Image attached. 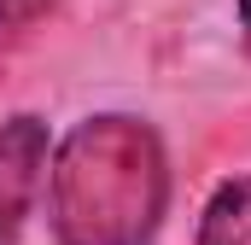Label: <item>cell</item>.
<instances>
[{
  "mask_svg": "<svg viewBox=\"0 0 251 245\" xmlns=\"http://www.w3.org/2000/svg\"><path fill=\"white\" fill-rule=\"evenodd\" d=\"M59 0H0V47H12L18 35H29Z\"/></svg>",
  "mask_w": 251,
  "mask_h": 245,
  "instance_id": "4",
  "label": "cell"
},
{
  "mask_svg": "<svg viewBox=\"0 0 251 245\" xmlns=\"http://www.w3.org/2000/svg\"><path fill=\"white\" fill-rule=\"evenodd\" d=\"M240 29H246V47H251V0H240Z\"/></svg>",
  "mask_w": 251,
  "mask_h": 245,
  "instance_id": "5",
  "label": "cell"
},
{
  "mask_svg": "<svg viewBox=\"0 0 251 245\" xmlns=\"http://www.w3.org/2000/svg\"><path fill=\"white\" fill-rule=\"evenodd\" d=\"M41 175H47V122L18 111L0 122V245L24 240Z\"/></svg>",
  "mask_w": 251,
  "mask_h": 245,
  "instance_id": "2",
  "label": "cell"
},
{
  "mask_svg": "<svg viewBox=\"0 0 251 245\" xmlns=\"http://www.w3.org/2000/svg\"><path fill=\"white\" fill-rule=\"evenodd\" d=\"M193 245H251V175H228L210 193Z\"/></svg>",
  "mask_w": 251,
  "mask_h": 245,
  "instance_id": "3",
  "label": "cell"
},
{
  "mask_svg": "<svg viewBox=\"0 0 251 245\" xmlns=\"http://www.w3.org/2000/svg\"><path fill=\"white\" fill-rule=\"evenodd\" d=\"M170 210V158L146 117H82L47 158V222L59 245H146Z\"/></svg>",
  "mask_w": 251,
  "mask_h": 245,
  "instance_id": "1",
  "label": "cell"
}]
</instances>
